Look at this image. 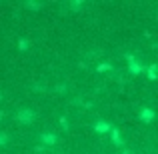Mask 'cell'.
<instances>
[{
    "label": "cell",
    "instance_id": "obj_2",
    "mask_svg": "<svg viewBox=\"0 0 158 154\" xmlns=\"http://www.w3.org/2000/svg\"><path fill=\"white\" fill-rule=\"evenodd\" d=\"M44 142H54V136H44Z\"/></svg>",
    "mask_w": 158,
    "mask_h": 154
},
{
    "label": "cell",
    "instance_id": "obj_1",
    "mask_svg": "<svg viewBox=\"0 0 158 154\" xmlns=\"http://www.w3.org/2000/svg\"><path fill=\"white\" fill-rule=\"evenodd\" d=\"M20 120H22V122H32V120H34V114H32L30 110H22L20 112Z\"/></svg>",
    "mask_w": 158,
    "mask_h": 154
}]
</instances>
